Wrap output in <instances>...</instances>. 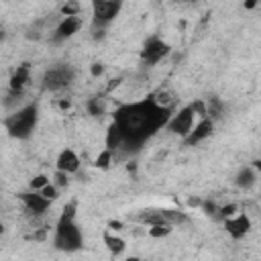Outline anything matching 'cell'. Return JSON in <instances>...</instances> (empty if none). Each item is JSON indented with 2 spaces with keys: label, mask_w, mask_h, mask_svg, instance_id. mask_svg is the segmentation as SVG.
Masks as SVG:
<instances>
[{
  "label": "cell",
  "mask_w": 261,
  "mask_h": 261,
  "mask_svg": "<svg viewBox=\"0 0 261 261\" xmlns=\"http://www.w3.org/2000/svg\"><path fill=\"white\" fill-rule=\"evenodd\" d=\"M37 118H39V108L37 104H27L20 110L12 112L10 116H6L4 126L8 130L10 137L14 139H29L37 126Z\"/></svg>",
  "instance_id": "obj_3"
},
{
  "label": "cell",
  "mask_w": 261,
  "mask_h": 261,
  "mask_svg": "<svg viewBox=\"0 0 261 261\" xmlns=\"http://www.w3.org/2000/svg\"><path fill=\"white\" fill-rule=\"evenodd\" d=\"M188 204H190V206H202V200H198V198H190Z\"/></svg>",
  "instance_id": "obj_29"
},
{
  "label": "cell",
  "mask_w": 261,
  "mask_h": 261,
  "mask_svg": "<svg viewBox=\"0 0 261 261\" xmlns=\"http://www.w3.org/2000/svg\"><path fill=\"white\" fill-rule=\"evenodd\" d=\"M122 226H124V224H122L120 220H110V222H108V228H110V230H122Z\"/></svg>",
  "instance_id": "obj_28"
},
{
  "label": "cell",
  "mask_w": 261,
  "mask_h": 261,
  "mask_svg": "<svg viewBox=\"0 0 261 261\" xmlns=\"http://www.w3.org/2000/svg\"><path fill=\"white\" fill-rule=\"evenodd\" d=\"M169 51H171L169 43H165V41L159 39V37H151V39L145 41V45H143V49H141V63H143L145 67H153V65H157L163 57H167Z\"/></svg>",
  "instance_id": "obj_4"
},
{
  "label": "cell",
  "mask_w": 261,
  "mask_h": 261,
  "mask_svg": "<svg viewBox=\"0 0 261 261\" xmlns=\"http://www.w3.org/2000/svg\"><path fill=\"white\" fill-rule=\"evenodd\" d=\"M171 230H173V224H153V226H149L147 232L153 239H163V237L171 234Z\"/></svg>",
  "instance_id": "obj_18"
},
{
  "label": "cell",
  "mask_w": 261,
  "mask_h": 261,
  "mask_svg": "<svg viewBox=\"0 0 261 261\" xmlns=\"http://www.w3.org/2000/svg\"><path fill=\"white\" fill-rule=\"evenodd\" d=\"M18 200L22 202V206L27 208V212H31L33 216H41L45 214L49 208H51V202L49 198H45L41 192L37 190H31V192H20L18 194Z\"/></svg>",
  "instance_id": "obj_8"
},
{
  "label": "cell",
  "mask_w": 261,
  "mask_h": 261,
  "mask_svg": "<svg viewBox=\"0 0 261 261\" xmlns=\"http://www.w3.org/2000/svg\"><path fill=\"white\" fill-rule=\"evenodd\" d=\"M80 157L73 149H63L59 155H57V161H55V169H61L65 173H75L80 169Z\"/></svg>",
  "instance_id": "obj_13"
},
{
  "label": "cell",
  "mask_w": 261,
  "mask_h": 261,
  "mask_svg": "<svg viewBox=\"0 0 261 261\" xmlns=\"http://www.w3.org/2000/svg\"><path fill=\"white\" fill-rule=\"evenodd\" d=\"M112 153H114L112 149L104 147V151L96 157V163H94V165H96L98 169H108V167H110V163H112Z\"/></svg>",
  "instance_id": "obj_19"
},
{
  "label": "cell",
  "mask_w": 261,
  "mask_h": 261,
  "mask_svg": "<svg viewBox=\"0 0 261 261\" xmlns=\"http://www.w3.org/2000/svg\"><path fill=\"white\" fill-rule=\"evenodd\" d=\"M194 118H196V114H194L192 106L188 104V106H184V108H179L177 112L171 114V118L167 122V130L173 133V135H179L184 139L194 128Z\"/></svg>",
  "instance_id": "obj_7"
},
{
  "label": "cell",
  "mask_w": 261,
  "mask_h": 261,
  "mask_svg": "<svg viewBox=\"0 0 261 261\" xmlns=\"http://www.w3.org/2000/svg\"><path fill=\"white\" fill-rule=\"evenodd\" d=\"M206 104H208V116H210L212 120L222 114V102H220L218 98H210Z\"/></svg>",
  "instance_id": "obj_21"
},
{
  "label": "cell",
  "mask_w": 261,
  "mask_h": 261,
  "mask_svg": "<svg viewBox=\"0 0 261 261\" xmlns=\"http://www.w3.org/2000/svg\"><path fill=\"white\" fill-rule=\"evenodd\" d=\"M212 130H214V120H212L210 116L200 118V122H198V124L184 137V143L190 145V147H194V145L202 143L204 139H208V137L212 135Z\"/></svg>",
  "instance_id": "obj_9"
},
{
  "label": "cell",
  "mask_w": 261,
  "mask_h": 261,
  "mask_svg": "<svg viewBox=\"0 0 261 261\" xmlns=\"http://www.w3.org/2000/svg\"><path fill=\"white\" fill-rule=\"evenodd\" d=\"M90 73H92L94 77L102 75V73H104V65H102V63H92V67H90Z\"/></svg>",
  "instance_id": "obj_27"
},
{
  "label": "cell",
  "mask_w": 261,
  "mask_h": 261,
  "mask_svg": "<svg viewBox=\"0 0 261 261\" xmlns=\"http://www.w3.org/2000/svg\"><path fill=\"white\" fill-rule=\"evenodd\" d=\"M59 108L67 110V108H69V102H67V100H59Z\"/></svg>",
  "instance_id": "obj_31"
},
{
  "label": "cell",
  "mask_w": 261,
  "mask_h": 261,
  "mask_svg": "<svg viewBox=\"0 0 261 261\" xmlns=\"http://www.w3.org/2000/svg\"><path fill=\"white\" fill-rule=\"evenodd\" d=\"M104 245L112 255H122L126 249V241L118 234H112V232H104Z\"/></svg>",
  "instance_id": "obj_14"
},
{
  "label": "cell",
  "mask_w": 261,
  "mask_h": 261,
  "mask_svg": "<svg viewBox=\"0 0 261 261\" xmlns=\"http://www.w3.org/2000/svg\"><path fill=\"white\" fill-rule=\"evenodd\" d=\"M122 8V0H92V16L94 22L104 27L112 22Z\"/></svg>",
  "instance_id": "obj_6"
},
{
  "label": "cell",
  "mask_w": 261,
  "mask_h": 261,
  "mask_svg": "<svg viewBox=\"0 0 261 261\" xmlns=\"http://www.w3.org/2000/svg\"><path fill=\"white\" fill-rule=\"evenodd\" d=\"M171 114H173L171 108L159 104L155 94H151L143 100L118 106L114 110L112 122L118 126L120 135H122L120 151H124V153L139 151L159 128L167 126Z\"/></svg>",
  "instance_id": "obj_1"
},
{
  "label": "cell",
  "mask_w": 261,
  "mask_h": 261,
  "mask_svg": "<svg viewBox=\"0 0 261 261\" xmlns=\"http://www.w3.org/2000/svg\"><path fill=\"white\" fill-rule=\"evenodd\" d=\"M232 214H237V204H226V206H220V210H218V214H216V218H220V220H226L228 216H232Z\"/></svg>",
  "instance_id": "obj_25"
},
{
  "label": "cell",
  "mask_w": 261,
  "mask_h": 261,
  "mask_svg": "<svg viewBox=\"0 0 261 261\" xmlns=\"http://www.w3.org/2000/svg\"><path fill=\"white\" fill-rule=\"evenodd\" d=\"M224 228L232 239H243L251 230V218L247 214H232L224 220Z\"/></svg>",
  "instance_id": "obj_10"
},
{
  "label": "cell",
  "mask_w": 261,
  "mask_h": 261,
  "mask_svg": "<svg viewBox=\"0 0 261 261\" xmlns=\"http://www.w3.org/2000/svg\"><path fill=\"white\" fill-rule=\"evenodd\" d=\"M73 82V69L69 65H55L45 71L43 75V88L49 92H59L67 88Z\"/></svg>",
  "instance_id": "obj_5"
},
{
  "label": "cell",
  "mask_w": 261,
  "mask_h": 261,
  "mask_svg": "<svg viewBox=\"0 0 261 261\" xmlns=\"http://www.w3.org/2000/svg\"><path fill=\"white\" fill-rule=\"evenodd\" d=\"M80 27H82V18H80V16H63V20H61V22L57 24V29H55L53 39H55V41L69 39V37H73V35L80 31Z\"/></svg>",
  "instance_id": "obj_12"
},
{
  "label": "cell",
  "mask_w": 261,
  "mask_h": 261,
  "mask_svg": "<svg viewBox=\"0 0 261 261\" xmlns=\"http://www.w3.org/2000/svg\"><path fill=\"white\" fill-rule=\"evenodd\" d=\"M106 147L112 151H120V147H122V135L114 122H110V126L106 130Z\"/></svg>",
  "instance_id": "obj_15"
},
{
  "label": "cell",
  "mask_w": 261,
  "mask_h": 261,
  "mask_svg": "<svg viewBox=\"0 0 261 261\" xmlns=\"http://www.w3.org/2000/svg\"><path fill=\"white\" fill-rule=\"evenodd\" d=\"M31 80V63H20L16 69H14V73L10 75V94H16V96H22V90H24V86H27V82Z\"/></svg>",
  "instance_id": "obj_11"
},
{
  "label": "cell",
  "mask_w": 261,
  "mask_h": 261,
  "mask_svg": "<svg viewBox=\"0 0 261 261\" xmlns=\"http://www.w3.org/2000/svg\"><path fill=\"white\" fill-rule=\"evenodd\" d=\"M49 181H51L49 175H45V173H37V175L29 181V190H37V192H39V190H43Z\"/></svg>",
  "instance_id": "obj_22"
},
{
  "label": "cell",
  "mask_w": 261,
  "mask_h": 261,
  "mask_svg": "<svg viewBox=\"0 0 261 261\" xmlns=\"http://www.w3.org/2000/svg\"><path fill=\"white\" fill-rule=\"evenodd\" d=\"M53 184H55L57 188H67V184H69V173L57 169L55 175H53Z\"/></svg>",
  "instance_id": "obj_24"
},
{
  "label": "cell",
  "mask_w": 261,
  "mask_h": 261,
  "mask_svg": "<svg viewBox=\"0 0 261 261\" xmlns=\"http://www.w3.org/2000/svg\"><path fill=\"white\" fill-rule=\"evenodd\" d=\"M88 112H90L92 116H102V114L106 112V100L100 98V96L90 98V100H88Z\"/></svg>",
  "instance_id": "obj_17"
},
{
  "label": "cell",
  "mask_w": 261,
  "mask_h": 261,
  "mask_svg": "<svg viewBox=\"0 0 261 261\" xmlns=\"http://www.w3.org/2000/svg\"><path fill=\"white\" fill-rule=\"evenodd\" d=\"M253 167H255L257 171H261V159H257V161H253Z\"/></svg>",
  "instance_id": "obj_32"
},
{
  "label": "cell",
  "mask_w": 261,
  "mask_h": 261,
  "mask_svg": "<svg viewBox=\"0 0 261 261\" xmlns=\"http://www.w3.org/2000/svg\"><path fill=\"white\" fill-rule=\"evenodd\" d=\"M135 169H137L135 163H126V171H135Z\"/></svg>",
  "instance_id": "obj_33"
},
{
  "label": "cell",
  "mask_w": 261,
  "mask_h": 261,
  "mask_svg": "<svg viewBox=\"0 0 261 261\" xmlns=\"http://www.w3.org/2000/svg\"><path fill=\"white\" fill-rule=\"evenodd\" d=\"M234 184H237L239 188H251V186L255 184V171H253V167H243V169L237 173Z\"/></svg>",
  "instance_id": "obj_16"
},
{
  "label": "cell",
  "mask_w": 261,
  "mask_h": 261,
  "mask_svg": "<svg viewBox=\"0 0 261 261\" xmlns=\"http://www.w3.org/2000/svg\"><path fill=\"white\" fill-rule=\"evenodd\" d=\"M80 10H82V6H80L77 0H65L63 6H61V14L63 16H77Z\"/></svg>",
  "instance_id": "obj_20"
},
{
  "label": "cell",
  "mask_w": 261,
  "mask_h": 261,
  "mask_svg": "<svg viewBox=\"0 0 261 261\" xmlns=\"http://www.w3.org/2000/svg\"><path fill=\"white\" fill-rule=\"evenodd\" d=\"M75 210H77V204L69 202L61 210V216L57 218L55 234H53V247L57 251L73 253V251H80L82 245H84L82 230H80V226L75 222Z\"/></svg>",
  "instance_id": "obj_2"
},
{
  "label": "cell",
  "mask_w": 261,
  "mask_h": 261,
  "mask_svg": "<svg viewBox=\"0 0 261 261\" xmlns=\"http://www.w3.org/2000/svg\"><path fill=\"white\" fill-rule=\"evenodd\" d=\"M57 190H59V188H57L53 181H49V184H47L43 190H39V192H41L45 198H49V200H55V198H57Z\"/></svg>",
  "instance_id": "obj_26"
},
{
  "label": "cell",
  "mask_w": 261,
  "mask_h": 261,
  "mask_svg": "<svg viewBox=\"0 0 261 261\" xmlns=\"http://www.w3.org/2000/svg\"><path fill=\"white\" fill-rule=\"evenodd\" d=\"M186 2H196V0H186Z\"/></svg>",
  "instance_id": "obj_34"
},
{
  "label": "cell",
  "mask_w": 261,
  "mask_h": 261,
  "mask_svg": "<svg viewBox=\"0 0 261 261\" xmlns=\"http://www.w3.org/2000/svg\"><path fill=\"white\" fill-rule=\"evenodd\" d=\"M190 106H192V110H194V114L198 118H206L208 116V104H206V100H194Z\"/></svg>",
  "instance_id": "obj_23"
},
{
  "label": "cell",
  "mask_w": 261,
  "mask_h": 261,
  "mask_svg": "<svg viewBox=\"0 0 261 261\" xmlns=\"http://www.w3.org/2000/svg\"><path fill=\"white\" fill-rule=\"evenodd\" d=\"M257 2H259V0H247V2H245V8H249V10H251V8H255V6H257Z\"/></svg>",
  "instance_id": "obj_30"
}]
</instances>
